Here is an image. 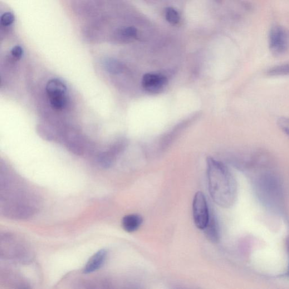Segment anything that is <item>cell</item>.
Here are the masks:
<instances>
[{
    "mask_svg": "<svg viewBox=\"0 0 289 289\" xmlns=\"http://www.w3.org/2000/svg\"><path fill=\"white\" fill-rule=\"evenodd\" d=\"M209 192L214 201L225 209L231 208L237 198V184L231 171L223 163L208 159Z\"/></svg>",
    "mask_w": 289,
    "mask_h": 289,
    "instance_id": "1",
    "label": "cell"
},
{
    "mask_svg": "<svg viewBox=\"0 0 289 289\" xmlns=\"http://www.w3.org/2000/svg\"><path fill=\"white\" fill-rule=\"evenodd\" d=\"M256 182L258 194L262 202L270 209H280L282 192L281 183L276 174L271 171H263Z\"/></svg>",
    "mask_w": 289,
    "mask_h": 289,
    "instance_id": "2",
    "label": "cell"
},
{
    "mask_svg": "<svg viewBox=\"0 0 289 289\" xmlns=\"http://www.w3.org/2000/svg\"><path fill=\"white\" fill-rule=\"evenodd\" d=\"M268 44L273 55H283L289 50V29L278 24L272 26L269 32Z\"/></svg>",
    "mask_w": 289,
    "mask_h": 289,
    "instance_id": "3",
    "label": "cell"
},
{
    "mask_svg": "<svg viewBox=\"0 0 289 289\" xmlns=\"http://www.w3.org/2000/svg\"><path fill=\"white\" fill-rule=\"evenodd\" d=\"M47 95L54 109L62 110L67 104V87L61 80L53 79L48 81L46 87Z\"/></svg>",
    "mask_w": 289,
    "mask_h": 289,
    "instance_id": "4",
    "label": "cell"
},
{
    "mask_svg": "<svg viewBox=\"0 0 289 289\" xmlns=\"http://www.w3.org/2000/svg\"><path fill=\"white\" fill-rule=\"evenodd\" d=\"M193 215L195 226L203 230L208 223L210 214L207 198L201 192H198L194 195Z\"/></svg>",
    "mask_w": 289,
    "mask_h": 289,
    "instance_id": "5",
    "label": "cell"
},
{
    "mask_svg": "<svg viewBox=\"0 0 289 289\" xmlns=\"http://www.w3.org/2000/svg\"><path fill=\"white\" fill-rule=\"evenodd\" d=\"M168 83V78L156 73H146L142 80V86L144 89L152 94L162 92Z\"/></svg>",
    "mask_w": 289,
    "mask_h": 289,
    "instance_id": "6",
    "label": "cell"
},
{
    "mask_svg": "<svg viewBox=\"0 0 289 289\" xmlns=\"http://www.w3.org/2000/svg\"><path fill=\"white\" fill-rule=\"evenodd\" d=\"M138 36V31L133 26H123L116 28L112 32L111 41L116 43H128L135 40Z\"/></svg>",
    "mask_w": 289,
    "mask_h": 289,
    "instance_id": "7",
    "label": "cell"
},
{
    "mask_svg": "<svg viewBox=\"0 0 289 289\" xmlns=\"http://www.w3.org/2000/svg\"><path fill=\"white\" fill-rule=\"evenodd\" d=\"M107 252L105 249H101L96 253L88 261L83 273L89 274L99 270L105 263Z\"/></svg>",
    "mask_w": 289,
    "mask_h": 289,
    "instance_id": "8",
    "label": "cell"
},
{
    "mask_svg": "<svg viewBox=\"0 0 289 289\" xmlns=\"http://www.w3.org/2000/svg\"><path fill=\"white\" fill-rule=\"evenodd\" d=\"M205 236L210 241L217 243L220 239V229L218 220L213 214H210L208 223L204 228Z\"/></svg>",
    "mask_w": 289,
    "mask_h": 289,
    "instance_id": "9",
    "label": "cell"
},
{
    "mask_svg": "<svg viewBox=\"0 0 289 289\" xmlns=\"http://www.w3.org/2000/svg\"><path fill=\"white\" fill-rule=\"evenodd\" d=\"M143 222V219L138 214L126 215L122 220V227L125 231L129 233L134 232L139 229Z\"/></svg>",
    "mask_w": 289,
    "mask_h": 289,
    "instance_id": "10",
    "label": "cell"
},
{
    "mask_svg": "<svg viewBox=\"0 0 289 289\" xmlns=\"http://www.w3.org/2000/svg\"><path fill=\"white\" fill-rule=\"evenodd\" d=\"M105 65L107 71L114 73V74L121 72L124 69L123 65L115 59H106V60L105 61Z\"/></svg>",
    "mask_w": 289,
    "mask_h": 289,
    "instance_id": "11",
    "label": "cell"
},
{
    "mask_svg": "<svg viewBox=\"0 0 289 289\" xmlns=\"http://www.w3.org/2000/svg\"><path fill=\"white\" fill-rule=\"evenodd\" d=\"M266 73L267 75L271 76L289 75V62L272 67Z\"/></svg>",
    "mask_w": 289,
    "mask_h": 289,
    "instance_id": "12",
    "label": "cell"
},
{
    "mask_svg": "<svg viewBox=\"0 0 289 289\" xmlns=\"http://www.w3.org/2000/svg\"><path fill=\"white\" fill-rule=\"evenodd\" d=\"M164 16L167 21L173 25L179 23L181 19L179 13L174 8L169 7L165 10Z\"/></svg>",
    "mask_w": 289,
    "mask_h": 289,
    "instance_id": "13",
    "label": "cell"
},
{
    "mask_svg": "<svg viewBox=\"0 0 289 289\" xmlns=\"http://www.w3.org/2000/svg\"><path fill=\"white\" fill-rule=\"evenodd\" d=\"M14 20V16L13 13L7 12L3 14L1 17L2 31L8 30V28L13 25Z\"/></svg>",
    "mask_w": 289,
    "mask_h": 289,
    "instance_id": "14",
    "label": "cell"
},
{
    "mask_svg": "<svg viewBox=\"0 0 289 289\" xmlns=\"http://www.w3.org/2000/svg\"><path fill=\"white\" fill-rule=\"evenodd\" d=\"M277 125L284 134L289 137V117H280L277 120Z\"/></svg>",
    "mask_w": 289,
    "mask_h": 289,
    "instance_id": "15",
    "label": "cell"
},
{
    "mask_svg": "<svg viewBox=\"0 0 289 289\" xmlns=\"http://www.w3.org/2000/svg\"><path fill=\"white\" fill-rule=\"evenodd\" d=\"M11 56L15 61L20 60L23 55V50L21 46H16L11 50Z\"/></svg>",
    "mask_w": 289,
    "mask_h": 289,
    "instance_id": "16",
    "label": "cell"
},
{
    "mask_svg": "<svg viewBox=\"0 0 289 289\" xmlns=\"http://www.w3.org/2000/svg\"><path fill=\"white\" fill-rule=\"evenodd\" d=\"M287 254L288 257V272L287 275L289 276V236L287 239Z\"/></svg>",
    "mask_w": 289,
    "mask_h": 289,
    "instance_id": "17",
    "label": "cell"
}]
</instances>
